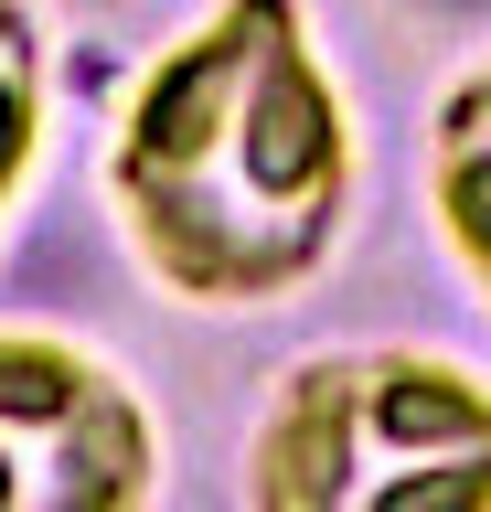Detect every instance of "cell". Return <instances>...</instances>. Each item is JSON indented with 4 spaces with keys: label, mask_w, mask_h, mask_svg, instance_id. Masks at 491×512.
<instances>
[{
    "label": "cell",
    "mask_w": 491,
    "mask_h": 512,
    "mask_svg": "<svg viewBox=\"0 0 491 512\" xmlns=\"http://www.w3.org/2000/svg\"><path fill=\"white\" fill-rule=\"evenodd\" d=\"M107 203L139 267L203 310L321 278L353 214V107L299 0H214L118 107Z\"/></svg>",
    "instance_id": "obj_1"
},
{
    "label": "cell",
    "mask_w": 491,
    "mask_h": 512,
    "mask_svg": "<svg viewBox=\"0 0 491 512\" xmlns=\"http://www.w3.org/2000/svg\"><path fill=\"white\" fill-rule=\"evenodd\" d=\"M246 512H491V374L417 342L299 363L257 416Z\"/></svg>",
    "instance_id": "obj_2"
},
{
    "label": "cell",
    "mask_w": 491,
    "mask_h": 512,
    "mask_svg": "<svg viewBox=\"0 0 491 512\" xmlns=\"http://www.w3.org/2000/svg\"><path fill=\"white\" fill-rule=\"evenodd\" d=\"M161 427L86 342L0 320V512H150Z\"/></svg>",
    "instance_id": "obj_3"
},
{
    "label": "cell",
    "mask_w": 491,
    "mask_h": 512,
    "mask_svg": "<svg viewBox=\"0 0 491 512\" xmlns=\"http://www.w3.org/2000/svg\"><path fill=\"white\" fill-rule=\"evenodd\" d=\"M427 203H438V235H449L470 299L491 310V54L459 64V86L438 96V128H427Z\"/></svg>",
    "instance_id": "obj_4"
},
{
    "label": "cell",
    "mask_w": 491,
    "mask_h": 512,
    "mask_svg": "<svg viewBox=\"0 0 491 512\" xmlns=\"http://www.w3.org/2000/svg\"><path fill=\"white\" fill-rule=\"evenodd\" d=\"M33 150H43V32L22 0H0V224L22 203Z\"/></svg>",
    "instance_id": "obj_5"
}]
</instances>
